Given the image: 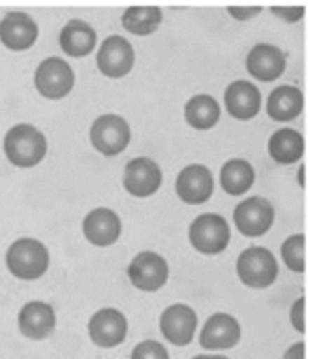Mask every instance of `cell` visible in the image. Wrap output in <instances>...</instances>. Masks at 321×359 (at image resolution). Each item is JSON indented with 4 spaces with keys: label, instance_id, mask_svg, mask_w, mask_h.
Returning a JSON list of instances; mask_svg holds the SVG:
<instances>
[{
    "label": "cell",
    "instance_id": "cell-1",
    "mask_svg": "<svg viewBox=\"0 0 321 359\" xmlns=\"http://www.w3.org/2000/svg\"><path fill=\"white\" fill-rule=\"evenodd\" d=\"M4 151L13 165L34 168L46 158L47 140L32 124H15L4 137Z\"/></svg>",
    "mask_w": 321,
    "mask_h": 359
},
{
    "label": "cell",
    "instance_id": "cell-2",
    "mask_svg": "<svg viewBox=\"0 0 321 359\" xmlns=\"http://www.w3.org/2000/svg\"><path fill=\"white\" fill-rule=\"evenodd\" d=\"M6 265L15 278L38 280L49 269V250L38 239L21 237L8 247Z\"/></svg>",
    "mask_w": 321,
    "mask_h": 359
},
{
    "label": "cell",
    "instance_id": "cell-3",
    "mask_svg": "<svg viewBox=\"0 0 321 359\" xmlns=\"http://www.w3.org/2000/svg\"><path fill=\"white\" fill-rule=\"evenodd\" d=\"M276 256L265 247H248L237 258V275L248 288L265 290L278 278Z\"/></svg>",
    "mask_w": 321,
    "mask_h": 359
},
{
    "label": "cell",
    "instance_id": "cell-4",
    "mask_svg": "<svg viewBox=\"0 0 321 359\" xmlns=\"http://www.w3.org/2000/svg\"><path fill=\"white\" fill-rule=\"evenodd\" d=\"M188 239L198 252L214 256L222 254L229 245L231 230H229L228 220L217 212H203L193 218L188 230Z\"/></svg>",
    "mask_w": 321,
    "mask_h": 359
},
{
    "label": "cell",
    "instance_id": "cell-5",
    "mask_svg": "<svg viewBox=\"0 0 321 359\" xmlns=\"http://www.w3.org/2000/svg\"><path fill=\"white\" fill-rule=\"evenodd\" d=\"M90 143L104 156H117L132 142V130L128 121L115 113H105L94 118L90 126Z\"/></svg>",
    "mask_w": 321,
    "mask_h": 359
},
{
    "label": "cell",
    "instance_id": "cell-6",
    "mask_svg": "<svg viewBox=\"0 0 321 359\" xmlns=\"http://www.w3.org/2000/svg\"><path fill=\"white\" fill-rule=\"evenodd\" d=\"M34 85L47 100H60L71 93L76 85V74L66 60L49 57L41 60L36 68Z\"/></svg>",
    "mask_w": 321,
    "mask_h": 359
},
{
    "label": "cell",
    "instance_id": "cell-7",
    "mask_svg": "<svg viewBox=\"0 0 321 359\" xmlns=\"http://www.w3.org/2000/svg\"><path fill=\"white\" fill-rule=\"evenodd\" d=\"M233 222L245 237H261L275 224V207L267 198L250 196L235 207Z\"/></svg>",
    "mask_w": 321,
    "mask_h": 359
},
{
    "label": "cell",
    "instance_id": "cell-8",
    "mask_svg": "<svg viewBox=\"0 0 321 359\" xmlns=\"http://www.w3.org/2000/svg\"><path fill=\"white\" fill-rule=\"evenodd\" d=\"M128 278L141 292H158L170 278V265L164 256L152 250L135 254L128 265Z\"/></svg>",
    "mask_w": 321,
    "mask_h": 359
},
{
    "label": "cell",
    "instance_id": "cell-9",
    "mask_svg": "<svg viewBox=\"0 0 321 359\" xmlns=\"http://www.w3.org/2000/svg\"><path fill=\"white\" fill-rule=\"evenodd\" d=\"M135 65V51L126 38L118 34L107 36L96 55V66L105 77L118 79L128 76Z\"/></svg>",
    "mask_w": 321,
    "mask_h": 359
},
{
    "label": "cell",
    "instance_id": "cell-10",
    "mask_svg": "<svg viewBox=\"0 0 321 359\" xmlns=\"http://www.w3.org/2000/svg\"><path fill=\"white\" fill-rule=\"evenodd\" d=\"M128 335V320L113 306L100 309L88 320V337L100 348H115Z\"/></svg>",
    "mask_w": 321,
    "mask_h": 359
},
{
    "label": "cell",
    "instance_id": "cell-11",
    "mask_svg": "<svg viewBox=\"0 0 321 359\" xmlns=\"http://www.w3.org/2000/svg\"><path fill=\"white\" fill-rule=\"evenodd\" d=\"M177 196L186 205H203L212 198L214 177L203 164H190L182 168L175 181Z\"/></svg>",
    "mask_w": 321,
    "mask_h": 359
},
{
    "label": "cell",
    "instance_id": "cell-12",
    "mask_svg": "<svg viewBox=\"0 0 321 359\" xmlns=\"http://www.w3.org/2000/svg\"><path fill=\"white\" fill-rule=\"evenodd\" d=\"M162 181H164L162 168L146 156L132 158L124 168L123 184L126 192L134 198H149L156 194L162 187Z\"/></svg>",
    "mask_w": 321,
    "mask_h": 359
},
{
    "label": "cell",
    "instance_id": "cell-13",
    "mask_svg": "<svg viewBox=\"0 0 321 359\" xmlns=\"http://www.w3.org/2000/svg\"><path fill=\"white\" fill-rule=\"evenodd\" d=\"M198 330V314L192 306L175 303L160 316V331L173 346H188Z\"/></svg>",
    "mask_w": 321,
    "mask_h": 359
},
{
    "label": "cell",
    "instance_id": "cell-14",
    "mask_svg": "<svg viewBox=\"0 0 321 359\" xmlns=\"http://www.w3.org/2000/svg\"><path fill=\"white\" fill-rule=\"evenodd\" d=\"M123 233L121 217L113 209L98 207L83 218V236L94 247H111Z\"/></svg>",
    "mask_w": 321,
    "mask_h": 359
},
{
    "label": "cell",
    "instance_id": "cell-15",
    "mask_svg": "<svg viewBox=\"0 0 321 359\" xmlns=\"http://www.w3.org/2000/svg\"><path fill=\"white\" fill-rule=\"evenodd\" d=\"M246 70L257 81L273 83L286 72V55L273 43H256L246 55Z\"/></svg>",
    "mask_w": 321,
    "mask_h": 359
},
{
    "label": "cell",
    "instance_id": "cell-16",
    "mask_svg": "<svg viewBox=\"0 0 321 359\" xmlns=\"http://www.w3.org/2000/svg\"><path fill=\"white\" fill-rule=\"evenodd\" d=\"M38 40V25L29 13L10 12L0 19V41L10 51H27Z\"/></svg>",
    "mask_w": 321,
    "mask_h": 359
},
{
    "label": "cell",
    "instance_id": "cell-17",
    "mask_svg": "<svg viewBox=\"0 0 321 359\" xmlns=\"http://www.w3.org/2000/svg\"><path fill=\"white\" fill-rule=\"evenodd\" d=\"M19 331L30 341H43L53 335L57 327V314L49 303L43 301H29L19 311Z\"/></svg>",
    "mask_w": 321,
    "mask_h": 359
},
{
    "label": "cell",
    "instance_id": "cell-18",
    "mask_svg": "<svg viewBox=\"0 0 321 359\" xmlns=\"http://www.w3.org/2000/svg\"><path fill=\"white\" fill-rule=\"evenodd\" d=\"M240 341V324L237 318L226 312H217L205 322L199 344L205 350H229Z\"/></svg>",
    "mask_w": 321,
    "mask_h": 359
},
{
    "label": "cell",
    "instance_id": "cell-19",
    "mask_svg": "<svg viewBox=\"0 0 321 359\" xmlns=\"http://www.w3.org/2000/svg\"><path fill=\"white\" fill-rule=\"evenodd\" d=\"M226 109L237 121H252L261 111V90L254 83L237 79L229 83L224 93Z\"/></svg>",
    "mask_w": 321,
    "mask_h": 359
},
{
    "label": "cell",
    "instance_id": "cell-20",
    "mask_svg": "<svg viewBox=\"0 0 321 359\" xmlns=\"http://www.w3.org/2000/svg\"><path fill=\"white\" fill-rule=\"evenodd\" d=\"M96 30L83 19H71L62 27L59 36L60 49L64 51L68 57L74 59H83L94 51L96 48Z\"/></svg>",
    "mask_w": 321,
    "mask_h": 359
},
{
    "label": "cell",
    "instance_id": "cell-21",
    "mask_svg": "<svg viewBox=\"0 0 321 359\" xmlns=\"http://www.w3.org/2000/svg\"><path fill=\"white\" fill-rule=\"evenodd\" d=\"M304 96L303 90L293 85L276 87L267 98V115L275 123H289L303 113Z\"/></svg>",
    "mask_w": 321,
    "mask_h": 359
},
{
    "label": "cell",
    "instance_id": "cell-22",
    "mask_svg": "<svg viewBox=\"0 0 321 359\" xmlns=\"http://www.w3.org/2000/svg\"><path fill=\"white\" fill-rule=\"evenodd\" d=\"M269 156L276 164H297L304 154V137L293 128H280L269 137Z\"/></svg>",
    "mask_w": 321,
    "mask_h": 359
},
{
    "label": "cell",
    "instance_id": "cell-23",
    "mask_svg": "<svg viewBox=\"0 0 321 359\" xmlns=\"http://www.w3.org/2000/svg\"><path fill=\"white\" fill-rule=\"evenodd\" d=\"M256 171L248 160L231 158L220 170V187L226 194L243 196L254 187Z\"/></svg>",
    "mask_w": 321,
    "mask_h": 359
},
{
    "label": "cell",
    "instance_id": "cell-24",
    "mask_svg": "<svg viewBox=\"0 0 321 359\" xmlns=\"http://www.w3.org/2000/svg\"><path fill=\"white\" fill-rule=\"evenodd\" d=\"M220 104L210 95H196L184 106V118L193 130L214 128L220 121Z\"/></svg>",
    "mask_w": 321,
    "mask_h": 359
},
{
    "label": "cell",
    "instance_id": "cell-25",
    "mask_svg": "<svg viewBox=\"0 0 321 359\" xmlns=\"http://www.w3.org/2000/svg\"><path fill=\"white\" fill-rule=\"evenodd\" d=\"M164 13L158 6H130L124 10L121 23L130 34L151 36L162 25Z\"/></svg>",
    "mask_w": 321,
    "mask_h": 359
},
{
    "label": "cell",
    "instance_id": "cell-26",
    "mask_svg": "<svg viewBox=\"0 0 321 359\" xmlns=\"http://www.w3.org/2000/svg\"><path fill=\"white\" fill-rule=\"evenodd\" d=\"M284 264L287 265V269L293 273H304V236L303 233H295L289 236L286 241L282 243L280 248Z\"/></svg>",
    "mask_w": 321,
    "mask_h": 359
},
{
    "label": "cell",
    "instance_id": "cell-27",
    "mask_svg": "<svg viewBox=\"0 0 321 359\" xmlns=\"http://www.w3.org/2000/svg\"><path fill=\"white\" fill-rule=\"evenodd\" d=\"M132 359H170V352L158 341H143L134 348Z\"/></svg>",
    "mask_w": 321,
    "mask_h": 359
},
{
    "label": "cell",
    "instance_id": "cell-28",
    "mask_svg": "<svg viewBox=\"0 0 321 359\" xmlns=\"http://www.w3.org/2000/svg\"><path fill=\"white\" fill-rule=\"evenodd\" d=\"M273 15L286 23H299L304 18V6H271Z\"/></svg>",
    "mask_w": 321,
    "mask_h": 359
},
{
    "label": "cell",
    "instance_id": "cell-29",
    "mask_svg": "<svg viewBox=\"0 0 321 359\" xmlns=\"http://www.w3.org/2000/svg\"><path fill=\"white\" fill-rule=\"evenodd\" d=\"M304 303H306V299L304 297H299L295 303L292 305V309H289V322H292L293 330H297V333H306V325H304Z\"/></svg>",
    "mask_w": 321,
    "mask_h": 359
},
{
    "label": "cell",
    "instance_id": "cell-30",
    "mask_svg": "<svg viewBox=\"0 0 321 359\" xmlns=\"http://www.w3.org/2000/svg\"><path fill=\"white\" fill-rule=\"evenodd\" d=\"M261 12V6H228V13L237 21H248Z\"/></svg>",
    "mask_w": 321,
    "mask_h": 359
},
{
    "label": "cell",
    "instance_id": "cell-31",
    "mask_svg": "<svg viewBox=\"0 0 321 359\" xmlns=\"http://www.w3.org/2000/svg\"><path fill=\"white\" fill-rule=\"evenodd\" d=\"M304 353H306V346H304L303 341H299L287 348L284 359H304Z\"/></svg>",
    "mask_w": 321,
    "mask_h": 359
},
{
    "label": "cell",
    "instance_id": "cell-32",
    "mask_svg": "<svg viewBox=\"0 0 321 359\" xmlns=\"http://www.w3.org/2000/svg\"><path fill=\"white\" fill-rule=\"evenodd\" d=\"M299 184H301V189H304L306 187V183H304V165H301L299 168Z\"/></svg>",
    "mask_w": 321,
    "mask_h": 359
},
{
    "label": "cell",
    "instance_id": "cell-33",
    "mask_svg": "<svg viewBox=\"0 0 321 359\" xmlns=\"http://www.w3.org/2000/svg\"><path fill=\"white\" fill-rule=\"evenodd\" d=\"M193 359H229L226 355H196Z\"/></svg>",
    "mask_w": 321,
    "mask_h": 359
}]
</instances>
